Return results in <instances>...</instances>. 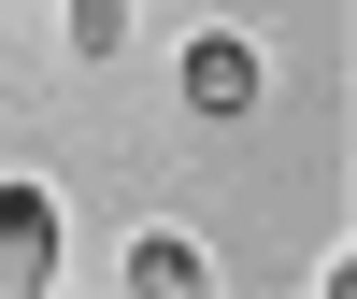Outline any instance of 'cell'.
<instances>
[{"label":"cell","mask_w":357,"mask_h":299,"mask_svg":"<svg viewBox=\"0 0 357 299\" xmlns=\"http://www.w3.org/2000/svg\"><path fill=\"white\" fill-rule=\"evenodd\" d=\"M57 285V200L43 186H0V299Z\"/></svg>","instance_id":"1"},{"label":"cell","mask_w":357,"mask_h":299,"mask_svg":"<svg viewBox=\"0 0 357 299\" xmlns=\"http://www.w3.org/2000/svg\"><path fill=\"white\" fill-rule=\"evenodd\" d=\"M186 114H257V43L243 29H200L186 43Z\"/></svg>","instance_id":"2"},{"label":"cell","mask_w":357,"mask_h":299,"mask_svg":"<svg viewBox=\"0 0 357 299\" xmlns=\"http://www.w3.org/2000/svg\"><path fill=\"white\" fill-rule=\"evenodd\" d=\"M129 285L143 299H186L200 285V243H186V228H143V243H129Z\"/></svg>","instance_id":"3"},{"label":"cell","mask_w":357,"mask_h":299,"mask_svg":"<svg viewBox=\"0 0 357 299\" xmlns=\"http://www.w3.org/2000/svg\"><path fill=\"white\" fill-rule=\"evenodd\" d=\"M129 43V0H72V57H114Z\"/></svg>","instance_id":"4"}]
</instances>
